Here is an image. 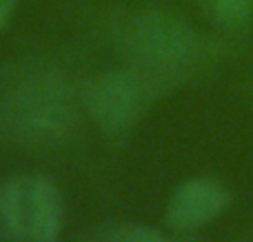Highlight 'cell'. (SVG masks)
Listing matches in <instances>:
<instances>
[{"label":"cell","instance_id":"6da1fadb","mask_svg":"<svg viewBox=\"0 0 253 242\" xmlns=\"http://www.w3.org/2000/svg\"><path fill=\"white\" fill-rule=\"evenodd\" d=\"M125 49L135 71L165 80L196 67L205 56L207 42L182 18L149 11L131 22L125 36Z\"/></svg>","mask_w":253,"mask_h":242},{"label":"cell","instance_id":"7a4b0ae2","mask_svg":"<svg viewBox=\"0 0 253 242\" xmlns=\"http://www.w3.org/2000/svg\"><path fill=\"white\" fill-rule=\"evenodd\" d=\"M0 225L13 242H58L65 227V200L56 182L40 173L4 180Z\"/></svg>","mask_w":253,"mask_h":242},{"label":"cell","instance_id":"3957f363","mask_svg":"<svg viewBox=\"0 0 253 242\" xmlns=\"http://www.w3.org/2000/svg\"><path fill=\"white\" fill-rule=\"evenodd\" d=\"M9 118L31 140H58L74 122L71 91L51 74H34L13 91Z\"/></svg>","mask_w":253,"mask_h":242},{"label":"cell","instance_id":"277c9868","mask_svg":"<svg viewBox=\"0 0 253 242\" xmlns=\"http://www.w3.org/2000/svg\"><path fill=\"white\" fill-rule=\"evenodd\" d=\"M156 84V78L140 71H109L89 84L84 98L87 111L100 131L120 133L147 109Z\"/></svg>","mask_w":253,"mask_h":242},{"label":"cell","instance_id":"5b68a950","mask_svg":"<svg viewBox=\"0 0 253 242\" xmlns=\"http://www.w3.org/2000/svg\"><path fill=\"white\" fill-rule=\"evenodd\" d=\"M231 204V191L213 178H191L173 189L165 220L175 231H193L220 218Z\"/></svg>","mask_w":253,"mask_h":242},{"label":"cell","instance_id":"8992f818","mask_svg":"<svg viewBox=\"0 0 253 242\" xmlns=\"http://www.w3.org/2000/svg\"><path fill=\"white\" fill-rule=\"evenodd\" d=\"M213 22L227 29H242L253 18V0H198Z\"/></svg>","mask_w":253,"mask_h":242},{"label":"cell","instance_id":"52a82bcc","mask_svg":"<svg viewBox=\"0 0 253 242\" xmlns=\"http://www.w3.org/2000/svg\"><path fill=\"white\" fill-rule=\"evenodd\" d=\"M100 242H182L173 236L158 231L153 227L135 225V222H123V225H111L102 231Z\"/></svg>","mask_w":253,"mask_h":242},{"label":"cell","instance_id":"ba28073f","mask_svg":"<svg viewBox=\"0 0 253 242\" xmlns=\"http://www.w3.org/2000/svg\"><path fill=\"white\" fill-rule=\"evenodd\" d=\"M16 2H18V0H0V29H2V27L9 22Z\"/></svg>","mask_w":253,"mask_h":242}]
</instances>
